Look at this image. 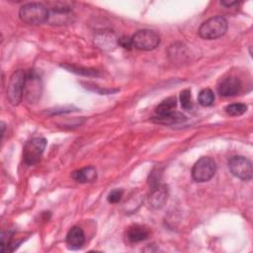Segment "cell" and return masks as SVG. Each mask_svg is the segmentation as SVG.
<instances>
[{
    "mask_svg": "<svg viewBox=\"0 0 253 253\" xmlns=\"http://www.w3.org/2000/svg\"><path fill=\"white\" fill-rule=\"evenodd\" d=\"M22 22L29 25H40L47 21L48 9L42 3H28L19 10Z\"/></svg>",
    "mask_w": 253,
    "mask_h": 253,
    "instance_id": "obj_1",
    "label": "cell"
},
{
    "mask_svg": "<svg viewBox=\"0 0 253 253\" xmlns=\"http://www.w3.org/2000/svg\"><path fill=\"white\" fill-rule=\"evenodd\" d=\"M227 31V21L221 16L208 19L199 28L198 34L205 40H214L222 37Z\"/></svg>",
    "mask_w": 253,
    "mask_h": 253,
    "instance_id": "obj_2",
    "label": "cell"
},
{
    "mask_svg": "<svg viewBox=\"0 0 253 253\" xmlns=\"http://www.w3.org/2000/svg\"><path fill=\"white\" fill-rule=\"evenodd\" d=\"M27 73L24 70H16L9 78L7 85V99L13 106H18L24 96V86Z\"/></svg>",
    "mask_w": 253,
    "mask_h": 253,
    "instance_id": "obj_3",
    "label": "cell"
},
{
    "mask_svg": "<svg viewBox=\"0 0 253 253\" xmlns=\"http://www.w3.org/2000/svg\"><path fill=\"white\" fill-rule=\"evenodd\" d=\"M216 164L211 157H201L192 168V177L196 182L203 183L210 181L215 174Z\"/></svg>",
    "mask_w": 253,
    "mask_h": 253,
    "instance_id": "obj_4",
    "label": "cell"
},
{
    "mask_svg": "<svg viewBox=\"0 0 253 253\" xmlns=\"http://www.w3.org/2000/svg\"><path fill=\"white\" fill-rule=\"evenodd\" d=\"M132 47L139 50H152L156 48L160 43L159 35L152 30L144 29L137 31L131 37Z\"/></svg>",
    "mask_w": 253,
    "mask_h": 253,
    "instance_id": "obj_5",
    "label": "cell"
},
{
    "mask_svg": "<svg viewBox=\"0 0 253 253\" xmlns=\"http://www.w3.org/2000/svg\"><path fill=\"white\" fill-rule=\"evenodd\" d=\"M45 146L46 139L42 136H36L28 140L23 148V157L26 164H36L41 159Z\"/></svg>",
    "mask_w": 253,
    "mask_h": 253,
    "instance_id": "obj_6",
    "label": "cell"
},
{
    "mask_svg": "<svg viewBox=\"0 0 253 253\" xmlns=\"http://www.w3.org/2000/svg\"><path fill=\"white\" fill-rule=\"evenodd\" d=\"M42 91V79L36 71H30L26 75L25 86H24V97L25 99L33 104L39 101Z\"/></svg>",
    "mask_w": 253,
    "mask_h": 253,
    "instance_id": "obj_7",
    "label": "cell"
},
{
    "mask_svg": "<svg viewBox=\"0 0 253 253\" xmlns=\"http://www.w3.org/2000/svg\"><path fill=\"white\" fill-rule=\"evenodd\" d=\"M229 171L237 178L248 181L252 179L253 170L252 163L249 159L243 156H232L228 160Z\"/></svg>",
    "mask_w": 253,
    "mask_h": 253,
    "instance_id": "obj_8",
    "label": "cell"
},
{
    "mask_svg": "<svg viewBox=\"0 0 253 253\" xmlns=\"http://www.w3.org/2000/svg\"><path fill=\"white\" fill-rule=\"evenodd\" d=\"M74 18V15L72 13V9L69 6L62 5L51 7V9L48 10V17H47V23L50 25L55 26H63L68 25L72 23Z\"/></svg>",
    "mask_w": 253,
    "mask_h": 253,
    "instance_id": "obj_9",
    "label": "cell"
},
{
    "mask_svg": "<svg viewBox=\"0 0 253 253\" xmlns=\"http://www.w3.org/2000/svg\"><path fill=\"white\" fill-rule=\"evenodd\" d=\"M241 90V81L235 76L224 78L217 87V92L222 97H230L239 93Z\"/></svg>",
    "mask_w": 253,
    "mask_h": 253,
    "instance_id": "obj_10",
    "label": "cell"
},
{
    "mask_svg": "<svg viewBox=\"0 0 253 253\" xmlns=\"http://www.w3.org/2000/svg\"><path fill=\"white\" fill-rule=\"evenodd\" d=\"M118 40L112 32L104 31L102 33H98L94 38V44L104 51H110L113 50L117 44Z\"/></svg>",
    "mask_w": 253,
    "mask_h": 253,
    "instance_id": "obj_11",
    "label": "cell"
},
{
    "mask_svg": "<svg viewBox=\"0 0 253 253\" xmlns=\"http://www.w3.org/2000/svg\"><path fill=\"white\" fill-rule=\"evenodd\" d=\"M169 191L167 186L159 185L152 189L149 196V205L152 209H160L167 202Z\"/></svg>",
    "mask_w": 253,
    "mask_h": 253,
    "instance_id": "obj_12",
    "label": "cell"
},
{
    "mask_svg": "<svg viewBox=\"0 0 253 253\" xmlns=\"http://www.w3.org/2000/svg\"><path fill=\"white\" fill-rule=\"evenodd\" d=\"M149 229L140 224H132L126 230V238L131 243H137L146 240L149 237Z\"/></svg>",
    "mask_w": 253,
    "mask_h": 253,
    "instance_id": "obj_13",
    "label": "cell"
},
{
    "mask_svg": "<svg viewBox=\"0 0 253 253\" xmlns=\"http://www.w3.org/2000/svg\"><path fill=\"white\" fill-rule=\"evenodd\" d=\"M85 242V234L81 227L72 226L66 235V243L71 249H78L82 247Z\"/></svg>",
    "mask_w": 253,
    "mask_h": 253,
    "instance_id": "obj_14",
    "label": "cell"
},
{
    "mask_svg": "<svg viewBox=\"0 0 253 253\" xmlns=\"http://www.w3.org/2000/svg\"><path fill=\"white\" fill-rule=\"evenodd\" d=\"M71 177L78 183H91L97 178V171L93 166H86L73 171Z\"/></svg>",
    "mask_w": 253,
    "mask_h": 253,
    "instance_id": "obj_15",
    "label": "cell"
},
{
    "mask_svg": "<svg viewBox=\"0 0 253 253\" xmlns=\"http://www.w3.org/2000/svg\"><path fill=\"white\" fill-rule=\"evenodd\" d=\"M177 102L175 97H169L166 100L162 101L155 109L157 117H166L174 113V109L176 108Z\"/></svg>",
    "mask_w": 253,
    "mask_h": 253,
    "instance_id": "obj_16",
    "label": "cell"
},
{
    "mask_svg": "<svg viewBox=\"0 0 253 253\" xmlns=\"http://www.w3.org/2000/svg\"><path fill=\"white\" fill-rule=\"evenodd\" d=\"M168 52H169V57H171L174 62H177V61L183 62L187 56L186 46H184L182 43L172 44L170 46Z\"/></svg>",
    "mask_w": 253,
    "mask_h": 253,
    "instance_id": "obj_17",
    "label": "cell"
},
{
    "mask_svg": "<svg viewBox=\"0 0 253 253\" xmlns=\"http://www.w3.org/2000/svg\"><path fill=\"white\" fill-rule=\"evenodd\" d=\"M198 100H199V103L204 107L211 106L214 101V94H213L212 90H211L210 88L203 89L199 93Z\"/></svg>",
    "mask_w": 253,
    "mask_h": 253,
    "instance_id": "obj_18",
    "label": "cell"
},
{
    "mask_svg": "<svg viewBox=\"0 0 253 253\" xmlns=\"http://www.w3.org/2000/svg\"><path fill=\"white\" fill-rule=\"evenodd\" d=\"M153 119H154V121H156L159 124H173V123L185 121L186 117L175 111L174 113H172L171 115H168L166 117H156Z\"/></svg>",
    "mask_w": 253,
    "mask_h": 253,
    "instance_id": "obj_19",
    "label": "cell"
},
{
    "mask_svg": "<svg viewBox=\"0 0 253 253\" xmlns=\"http://www.w3.org/2000/svg\"><path fill=\"white\" fill-rule=\"evenodd\" d=\"M225 111L229 116L237 117V116H241L244 113H246L247 106L243 103H233V104L227 105L225 107Z\"/></svg>",
    "mask_w": 253,
    "mask_h": 253,
    "instance_id": "obj_20",
    "label": "cell"
},
{
    "mask_svg": "<svg viewBox=\"0 0 253 253\" xmlns=\"http://www.w3.org/2000/svg\"><path fill=\"white\" fill-rule=\"evenodd\" d=\"M180 102H181L182 108L185 109V110H190L193 107L191 90L185 89V90L181 91V93H180Z\"/></svg>",
    "mask_w": 253,
    "mask_h": 253,
    "instance_id": "obj_21",
    "label": "cell"
},
{
    "mask_svg": "<svg viewBox=\"0 0 253 253\" xmlns=\"http://www.w3.org/2000/svg\"><path fill=\"white\" fill-rule=\"evenodd\" d=\"M64 68L72 71V72H75V73H80V74H83V75H87V76H97L99 75L98 74V71L97 70H94V69H87V68H78V67H75V66H68V65H64L63 66Z\"/></svg>",
    "mask_w": 253,
    "mask_h": 253,
    "instance_id": "obj_22",
    "label": "cell"
},
{
    "mask_svg": "<svg viewBox=\"0 0 253 253\" xmlns=\"http://www.w3.org/2000/svg\"><path fill=\"white\" fill-rule=\"evenodd\" d=\"M123 195H124V191L122 189H114L109 193L107 200L111 204H117L122 200Z\"/></svg>",
    "mask_w": 253,
    "mask_h": 253,
    "instance_id": "obj_23",
    "label": "cell"
},
{
    "mask_svg": "<svg viewBox=\"0 0 253 253\" xmlns=\"http://www.w3.org/2000/svg\"><path fill=\"white\" fill-rule=\"evenodd\" d=\"M160 179H161L160 172L157 169H154L151 172V174L149 175V179H148V183L152 189H154L155 187L160 185Z\"/></svg>",
    "mask_w": 253,
    "mask_h": 253,
    "instance_id": "obj_24",
    "label": "cell"
},
{
    "mask_svg": "<svg viewBox=\"0 0 253 253\" xmlns=\"http://www.w3.org/2000/svg\"><path fill=\"white\" fill-rule=\"evenodd\" d=\"M118 44L123 46L124 48H127L129 49L130 47H132V43H131V38L128 37H123L121 39L118 40Z\"/></svg>",
    "mask_w": 253,
    "mask_h": 253,
    "instance_id": "obj_25",
    "label": "cell"
},
{
    "mask_svg": "<svg viewBox=\"0 0 253 253\" xmlns=\"http://www.w3.org/2000/svg\"><path fill=\"white\" fill-rule=\"evenodd\" d=\"M220 4L223 6H226V7H231V6L237 5L238 2L237 1H220Z\"/></svg>",
    "mask_w": 253,
    "mask_h": 253,
    "instance_id": "obj_26",
    "label": "cell"
}]
</instances>
